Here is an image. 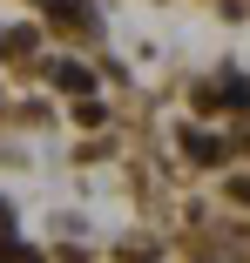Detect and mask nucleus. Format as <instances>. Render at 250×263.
I'll use <instances>...</instances> for the list:
<instances>
[{
	"instance_id": "nucleus-1",
	"label": "nucleus",
	"mask_w": 250,
	"mask_h": 263,
	"mask_svg": "<svg viewBox=\"0 0 250 263\" xmlns=\"http://www.w3.org/2000/svg\"><path fill=\"white\" fill-rule=\"evenodd\" d=\"M183 155H189V162H223L230 142H223V135H210V128H183Z\"/></svg>"
},
{
	"instance_id": "nucleus-2",
	"label": "nucleus",
	"mask_w": 250,
	"mask_h": 263,
	"mask_svg": "<svg viewBox=\"0 0 250 263\" xmlns=\"http://www.w3.org/2000/svg\"><path fill=\"white\" fill-rule=\"evenodd\" d=\"M203 108H250V81H243V74H230L223 88H210V95H203Z\"/></svg>"
},
{
	"instance_id": "nucleus-3",
	"label": "nucleus",
	"mask_w": 250,
	"mask_h": 263,
	"mask_svg": "<svg viewBox=\"0 0 250 263\" xmlns=\"http://www.w3.org/2000/svg\"><path fill=\"white\" fill-rule=\"evenodd\" d=\"M47 74H55V88H68V95H75V101H81V95H88V88H95V74H88V68H81V61H55V68H47Z\"/></svg>"
},
{
	"instance_id": "nucleus-4",
	"label": "nucleus",
	"mask_w": 250,
	"mask_h": 263,
	"mask_svg": "<svg viewBox=\"0 0 250 263\" xmlns=\"http://www.w3.org/2000/svg\"><path fill=\"white\" fill-rule=\"evenodd\" d=\"M47 7H55V21H61V27H95V14H88V7H75V0H47Z\"/></svg>"
},
{
	"instance_id": "nucleus-5",
	"label": "nucleus",
	"mask_w": 250,
	"mask_h": 263,
	"mask_svg": "<svg viewBox=\"0 0 250 263\" xmlns=\"http://www.w3.org/2000/svg\"><path fill=\"white\" fill-rule=\"evenodd\" d=\"M75 122H81V128H102V122H109V108H102L95 95H81V101H75Z\"/></svg>"
},
{
	"instance_id": "nucleus-6",
	"label": "nucleus",
	"mask_w": 250,
	"mask_h": 263,
	"mask_svg": "<svg viewBox=\"0 0 250 263\" xmlns=\"http://www.w3.org/2000/svg\"><path fill=\"white\" fill-rule=\"evenodd\" d=\"M0 263H47V256H41V250H27V243H14V236H7V243H0Z\"/></svg>"
},
{
	"instance_id": "nucleus-7",
	"label": "nucleus",
	"mask_w": 250,
	"mask_h": 263,
	"mask_svg": "<svg viewBox=\"0 0 250 263\" xmlns=\"http://www.w3.org/2000/svg\"><path fill=\"white\" fill-rule=\"evenodd\" d=\"M0 47H7V54H27V47H34V34H27V27H14V34H0Z\"/></svg>"
},
{
	"instance_id": "nucleus-8",
	"label": "nucleus",
	"mask_w": 250,
	"mask_h": 263,
	"mask_svg": "<svg viewBox=\"0 0 250 263\" xmlns=\"http://www.w3.org/2000/svg\"><path fill=\"white\" fill-rule=\"evenodd\" d=\"M230 202H250V176H230Z\"/></svg>"
},
{
	"instance_id": "nucleus-9",
	"label": "nucleus",
	"mask_w": 250,
	"mask_h": 263,
	"mask_svg": "<svg viewBox=\"0 0 250 263\" xmlns=\"http://www.w3.org/2000/svg\"><path fill=\"white\" fill-rule=\"evenodd\" d=\"M243 148H250V122H243Z\"/></svg>"
},
{
	"instance_id": "nucleus-10",
	"label": "nucleus",
	"mask_w": 250,
	"mask_h": 263,
	"mask_svg": "<svg viewBox=\"0 0 250 263\" xmlns=\"http://www.w3.org/2000/svg\"><path fill=\"white\" fill-rule=\"evenodd\" d=\"M0 223H7V209H0Z\"/></svg>"
}]
</instances>
